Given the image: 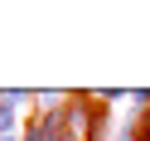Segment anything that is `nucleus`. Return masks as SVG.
Returning <instances> with one entry per match:
<instances>
[{"mask_svg": "<svg viewBox=\"0 0 150 141\" xmlns=\"http://www.w3.org/2000/svg\"><path fill=\"white\" fill-rule=\"evenodd\" d=\"M24 102H29V92H20V88L0 92V136H15V122H20L15 107H24Z\"/></svg>", "mask_w": 150, "mask_h": 141, "instance_id": "1", "label": "nucleus"}, {"mask_svg": "<svg viewBox=\"0 0 150 141\" xmlns=\"http://www.w3.org/2000/svg\"><path fill=\"white\" fill-rule=\"evenodd\" d=\"M131 131H136V141H150V107H145V112H136Z\"/></svg>", "mask_w": 150, "mask_h": 141, "instance_id": "2", "label": "nucleus"}, {"mask_svg": "<svg viewBox=\"0 0 150 141\" xmlns=\"http://www.w3.org/2000/svg\"><path fill=\"white\" fill-rule=\"evenodd\" d=\"M111 141H136V131L126 127V131H116V136H111Z\"/></svg>", "mask_w": 150, "mask_h": 141, "instance_id": "3", "label": "nucleus"}, {"mask_svg": "<svg viewBox=\"0 0 150 141\" xmlns=\"http://www.w3.org/2000/svg\"><path fill=\"white\" fill-rule=\"evenodd\" d=\"M63 141H82V136H63Z\"/></svg>", "mask_w": 150, "mask_h": 141, "instance_id": "4", "label": "nucleus"}, {"mask_svg": "<svg viewBox=\"0 0 150 141\" xmlns=\"http://www.w3.org/2000/svg\"><path fill=\"white\" fill-rule=\"evenodd\" d=\"M0 141H15V136H0Z\"/></svg>", "mask_w": 150, "mask_h": 141, "instance_id": "5", "label": "nucleus"}]
</instances>
